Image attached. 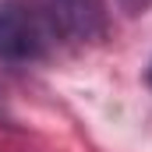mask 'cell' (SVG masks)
Wrapping results in <instances>:
<instances>
[{"label":"cell","mask_w":152,"mask_h":152,"mask_svg":"<svg viewBox=\"0 0 152 152\" xmlns=\"http://www.w3.org/2000/svg\"><path fill=\"white\" fill-rule=\"evenodd\" d=\"M53 25L25 0H0V60H36L46 53Z\"/></svg>","instance_id":"obj_1"},{"label":"cell","mask_w":152,"mask_h":152,"mask_svg":"<svg viewBox=\"0 0 152 152\" xmlns=\"http://www.w3.org/2000/svg\"><path fill=\"white\" fill-rule=\"evenodd\" d=\"M42 14L53 25V32L78 39V42L96 39L106 21L103 0H42Z\"/></svg>","instance_id":"obj_2"},{"label":"cell","mask_w":152,"mask_h":152,"mask_svg":"<svg viewBox=\"0 0 152 152\" xmlns=\"http://www.w3.org/2000/svg\"><path fill=\"white\" fill-rule=\"evenodd\" d=\"M145 81H149V88H152V64H149V71H145Z\"/></svg>","instance_id":"obj_3"}]
</instances>
